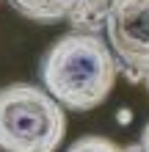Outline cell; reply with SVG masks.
<instances>
[{"label": "cell", "mask_w": 149, "mask_h": 152, "mask_svg": "<svg viewBox=\"0 0 149 152\" xmlns=\"http://www.w3.org/2000/svg\"><path fill=\"white\" fill-rule=\"evenodd\" d=\"M39 75L61 108L91 111L113 91L119 64L100 33L72 31L44 53Z\"/></svg>", "instance_id": "1"}, {"label": "cell", "mask_w": 149, "mask_h": 152, "mask_svg": "<svg viewBox=\"0 0 149 152\" xmlns=\"http://www.w3.org/2000/svg\"><path fill=\"white\" fill-rule=\"evenodd\" d=\"M66 136V113L44 88H0V152H55Z\"/></svg>", "instance_id": "2"}, {"label": "cell", "mask_w": 149, "mask_h": 152, "mask_svg": "<svg viewBox=\"0 0 149 152\" xmlns=\"http://www.w3.org/2000/svg\"><path fill=\"white\" fill-rule=\"evenodd\" d=\"M102 31L127 80L141 83L149 72V0H108Z\"/></svg>", "instance_id": "3"}, {"label": "cell", "mask_w": 149, "mask_h": 152, "mask_svg": "<svg viewBox=\"0 0 149 152\" xmlns=\"http://www.w3.org/2000/svg\"><path fill=\"white\" fill-rule=\"evenodd\" d=\"M11 6L25 20L41 25L66 22L77 31L100 33L108 0H11Z\"/></svg>", "instance_id": "4"}, {"label": "cell", "mask_w": 149, "mask_h": 152, "mask_svg": "<svg viewBox=\"0 0 149 152\" xmlns=\"http://www.w3.org/2000/svg\"><path fill=\"white\" fill-rule=\"evenodd\" d=\"M66 152H144L138 144H130V147H119L116 141L105 138V136H83L77 138Z\"/></svg>", "instance_id": "5"}, {"label": "cell", "mask_w": 149, "mask_h": 152, "mask_svg": "<svg viewBox=\"0 0 149 152\" xmlns=\"http://www.w3.org/2000/svg\"><path fill=\"white\" fill-rule=\"evenodd\" d=\"M138 147H141L144 152H149V122L144 124V130H141V141H138Z\"/></svg>", "instance_id": "6"}, {"label": "cell", "mask_w": 149, "mask_h": 152, "mask_svg": "<svg viewBox=\"0 0 149 152\" xmlns=\"http://www.w3.org/2000/svg\"><path fill=\"white\" fill-rule=\"evenodd\" d=\"M141 83L146 86V91H149V72H144V75H141Z\"/></svg>", "instance_id": "7"}]
</instances>
